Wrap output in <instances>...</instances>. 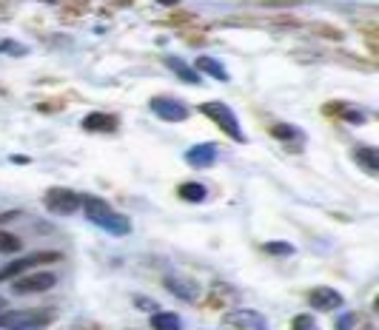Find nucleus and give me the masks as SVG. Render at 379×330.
<instances>
[{
	"label": "nucleus",
	"mask_w": 379,
	"mask_h": 330,
	"mask_svg": "<svg viewBox=\"0 0 379 330\" xmlns=\"http://www.w3.org/2000/svg\"><path fill=\"white\" fill-rule=\"evenodd\" d=\"M186 162L194 165V168H208V165L217 162V145L214 143H200L194 148L186 151Z\"/></svg>",
	"instance_id": "9d476101"
},
{
	"label": "nucleus",
	"mask_w": 379,
	"mask_h": 330,
	"mask_svg": "<svg viewBox=\"0 0 379 330\" xmlns=\"http://www.w3.org/2000/svg\"><path fill=\"white\" fill-rule=\"evenodd\" d=\"M151 327L154 330H183V322H180L177 313L160 310V313H151Z\"/></svg>",
	"instance_id": "2eb2a0df"
},
{
	"label": "nucleus",
	"mask_w": 379,
	"mask_h": 330,
	"mask_svg": "<svg viewBox=\"0 0 379 330\" xmlns=\"http://www.w3.org/2000/svg\"><path fill=\"white\" fill-rule=\"evenodd\" d=\"M197 74L200 71H205V74H212L214 80H220V82H228V71L214 60V57H197V69H194Z\"/></svg>",
	"instance_id": "4468645a"
},
{
	"label": "nucleus",
	"mask_w": 379,
	"mask_h": 330,
	"mask_svg": "<svg viewBox=\"0 0 379 330\" xmlns=\"http://www.w3.org/2000/svg\"><path fill=\"white\" fill-rule=\"evenodd\" d=\"M83 208H86V217H89L95 225H100L103 231H109V234H114V236H125V234L132 231L129 217L117 214L111 205H109L106 199H100V196H86V199H83Z\"/></svg>",
	"instance_id": "f257e3e1"
},
{
	"label": "nucleus",
	"mask_w": 379,
	"mask_h": 330,
	"mask_svg": "<svg viewBox=\"0 0 379 330\" xmlns=\"http://www.w3.org/2000/svg\"><path fill=\"white\" fill-rule=\"evenodd\" d=\"M43 205L49 208V214H57V217H71L80 205H83V196L71 188H49L46 196H43Z\"/></svg>",
	"instance_id": "7ed1b4c3"
},
{
	"label": "nucleus",
	"mask_w": 379,
	"mask_h": 330,
	"mask_svg": "<svg viewBox=\"0 0 379 330\" xmlns=\"http://www.w3.org/2000/svg\"><path fill=\"white\" fill-rule=\"evenodd\" d=\"M0 52H6V55H12V57H23L29 49L20 46V43H15V40H4V43H0Z\"/></svg>",
	"instance_id": "412c9836"
},
{
	"label": "nucleus",
	"mask_w": 379,
	"mask_h": 330,
	"mask_svg": "<svg viewBox=\"0 0 379 330\" xmlns=\"http://www.w3.org/2000/svg\"><path fill=\"white\" fill-rule=\"evenodd\" d=\"M200 111H202L208 120H212L223 134H228L234 143H245V134H242V129H240V120H237V114L231 111V106H226V103H220V100H212V103H202Z\"/></svg>",
	"instance_id": "f03ea898"
},
{
	"label": "nucleus",
	"mask_w": 379,
	"mask_h": 330,
	"mask_svg": "<svg viewBox=\"0 0 379 330\" xmlns=\"http://www.w3.org/2000/svg\"><path fill=\"white\" fill-rule=\"evenodd\" d=\"M157 3H163V6H177L180 0H157Z\"/></svg>",
	"instance_id": "a878e982"
},
{
	"label": "nucleus",
	"mask_w": 379,
	"mask_h": 330,
	"mask_svg": "<svg viewBox=\"0 0 379 330\" xmlns=\"http://www.w3.org/2000/svg\"><path fill=\"white\" fill-rule=\"evenodd\" d=\"M223 324L231 327V330H268L266 316L257 313V310H248V308L228 310V313L223 316Z\"/></svg>",
	"instance_id": "20e7f679"
},
{
	"label": "nucleus",
	"mask_w": 379,
	"mask_h": 330,
	"mask_svg": "<svg viewBox=\"0 0 379 330\" xmlns=\"http://www.w3.org/2000/svg\"><path fill=\"white\" fill-rule=\"evenodd\" d=\"M55 259H60V254H55V251H43V254H29V257H23V259H15L12 265H6V268H0V282H9V279H18L20 273H26L29 268H34V265H40V262H55Z\"/></svg>",
	"instance_id": "423d86ee"
},
{
	"label": "nucleus",
	"mask_w": 379,
	"mask_h": 330,
	"mask_svg": "<svg viewBox=\"0 0 379 330\" xmlns=\"http://www.w3.org/2000/svg\"><path fill=\"white\" fill-rule=\"evenodd\" d=\"M308 305L314 310H322V313H331V310H340L345 308V299L340 291H333V287L322 285V287H314V291L308 294Z\"/></svg>",
	"instance_id": "0eeeda50"
},
{
	"label": "nucleus",
	"mask_w": 379,
	"mask_h": 330,
	"mask_svg": "<svg viewBox=\"0 0 379 330\" xmlns=\"http://www.w3.org/2000/svg\"><path fill=\"white\" fill-rule=\"evenodd\" d=\"M271 134L277 137V140H305L303 137V131L300 129H294V126H288V122H277V126H271Z\"/></svg>",
	"instance_id": "a211bd4d"
},
{
	"label": "nucleus",
	"mask_w": 379,
	"mask_h": 330,
	"mask_svg": "<svg viewBox=\"0 0 379 330\" xmlns=\"http://www.w3.org/2000/svg\"><path fill=\"white\" fill-rule=\"evenodd\" d=\"M266 251H268V254L291 257V254H294V248H291V245H285V242H268V245H266Z\"/></svg>",
	"instance_id": "4be33fe9"
},
{
	"label": "nucleus",
	"mask_w": 379,
	"mask_h": 330,
	"mask_svg": "<svg viewBox=\"0 0 379 330\" xmlns=\"http://www.w3.org/2000/svg\"><path fill=\"white\" fill-rule=\"evenodd\" d=\"M291 327H294V330H319L317 319H314V316H308V313H300V316H294Z\"/></svg>",
	"instance_id": "6ab92c4d"
},
{
	"label": "nucleus",
	"mask_w": 379,
	"mask_h": 330,
	"mask_svg": "<svg viewBox=\"0 0 379 330\" xmlns=\"http://www.w3.org/2000/svg\"><path fill=\"white\" fill-rule=\"evenodd\" d=\"M180 196L186 202H202L208 196V188L200 185V182H186V185H180Z\"/></svg>",
	"instance_id": "f3484780"
},
{
	"label": "nucleus",
	"mask_w": 379,
	"mask_h": 330,
	"mask_svg": "<svg viewBox=\"0 0 379 330\" xmlns=\"http://www.w3.org/2000/svg\"><path fill=\"white\" fill-rule=\"evenodd\" d=\"M43 322H49L46 313H32V310H0V327L6 330H34Z\"/></svg>",
	"instance_id": "39448f33"
},
{
	"label": "nucleus",
	"mask_w": 379,
	"mask_h": 330,
	"mask_svg": "<svg viewBox=\"0 0 379 330\" xmlns=\"http://www.w3.org/2000/svg\"><path fill=\"white\" fill-rule=\"evenodd\" d=\"M0 251H9V254L20 251V239L15 234H0Z\"/></svg>",
	"instance_id": "aec40b11"
},
{
	"label": "nucleus",
	"mask_w": 379,
	"mask_h": 330,
	"mask_svg": "<svg viewBox=\"0 0 379 330\" xmlns=\"http://www.w3.org/2000/svg\"><path fill=\"white\" fill-rule=\"evenodd\" d=\"M55 273L49 271H40V273H29V276H18L12 291L15 294H40V291H49V287H55Z\"/></svg>",
	"instance_id": "1a4fd4ad"
},
{
	"label": "nucleus",
	"mask_w": 379,
	"mask_h": 330,
	"mask_svg": "<svg viewBox=\"0 0 379 330\" xmlns=\"http://www.w3.org/2000/svg\"><path fill=\"white\" fill-rule=\"evenodd\" d=\"M165 66L172 69V71H174L180 80H186L188 86H200V82H202V77H200V74H197V71H194L188 63H183L180 57H165Z\"/></svg>",
	"instance_id": "ddd939ff"
},
{
	"label": "nucleus",
	"mask_w": 379,
	"mask_h": 330,
	"mask_svg": "<svg viewBox=\"0 0 379 330\" xmlns=\"http://www.w3.org/2000/svg\"><path fill=\"white\" fill-rule=\"evenodd\" d=\"M137 308H140V310H154L157 305H154L151 299H143V296H140V299H137Z\"/></svg>",
	"instance_id": "393cba45"
},
{
	"label": "nucleus",
	"mask_w": 379,
	"mask_h": 330,
	"mask_svg": "<svg viewBox=\"0 0 379 330\" xmlns=\"http://www.w3.org/2000/svg\"><path fill=\"white\" fill-rule=\"evenodd\" d=\"M83 129L86 131H117V117L114 114H89L83 120Z\"/></svg>",
	"instance_id": "f8f14e48"
},
{
	"label": "nucleus",
	"mask_w": 379,
	"mask_h": 330,
	"mask_svg": "<svg viewBox=\"0 0 379 330\" xmlns=\"http://www.w3.org/2000/svg\"><path fill=\"white\" fill-rule=\"evenodd\" d=\"M354 324V316H343L340 322H336V330H348Z\"/></svg>",
	"instance_id": "b1692460"
},
{
	"label": "nucleus",
	"mask_w": 379,
	"mask_h": 330,
	"mask_svg": "<svg viewBox=\"0 0 379 330\" xmlns=\"http://www.w3.org/2000/svg\"><path fill=\"white\" fill-rule=\"evenodd\" d=\"M149 106H151V111H154L160 120H165V122H183V120L188 117V106L180 103V100H174V97H154Z\"/></svg>",
	"instance_id": "6e6552de"
},
{
	"label": "nucleus",
	"mask_w": 379,
	"mask_h": 330,
	"mask_svg": "<svg viewBox=\"0 0 379 330\" xmlns=\"http://www.w3.org/2000/svg\"><path fill=\"white\" fill-rule=\"evenodd\" d=\"M354 157H357V162L362 165L368 174H376V148H371V145H357V148H354Z\"/></svg>",
	"instance_id": "dca6fc26"
},
{
	"label": "nucleus",
	"mask_w": 379,
	"mask_h": 330,
	"mask_svg": "<svg viewBox=\"0 0 379 330\" xmlns=\"http://www.w3.org/2000/svg\"><path fill=\"white\" fill-rule=\"evenodd\" d=\"M165 287L172 291L177 299H186V302H197L200 296V287L194 282H183V279H174V276H168L165 279Z\"/></svg>",
	"instance_id": "9b49d317"
},
{
	"label": "nucleus",
	"mask_w": 379,
	"mask_h": 330,
	"mask_svg": "<svg viewBox=\"0 0 379 330\" xmlns=\"http://www.w3.org/2000/svg\"><path fill=\"white\" fill-rule=\"evenodd\" d=\"M297 3H300V0H263V6H271V9H291Z\"/></svg>",
	"instance_id": "5701e85b"
}]
</instances>
